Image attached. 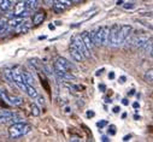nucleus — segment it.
<instances>
[{"mask_svg": "<svg viewBox=\"0 0 153 142\" xmlns=\"http://www.w3.org/2000/svg\"><path fill=\"white\" fill-rule=\"evenodd\" d=\"M30 130H31V126L25 122L15 123V124H11V126L9 128V135L11 138H18L23 135H27Z\"/></svg>", "mask_w": 153, "mask_h": 142, "instance_id": "f257e3e1", "label": "nucleus"}, {"mask_svg": "<svg viewBox=\"0 0 153 142\" xmlns=\"http://www.w3.org/2000/svg\"><path fill=\"white\" fill-rule=\"evenodd\" d=\"M118 31L120 24H113L108 29V36H107V45L111 47H118Z\"/></svg>", "mask_w": 153, "mask_h": 142, "instance_id": "f03ea898", "label": "nucleus"}, {"mask_svg": "<svg viewBox=\"0 0 153 142\" xmlns=\"http://www.w3.org/2000/svg\"><path fill=\"white\" fill-rule=\"evenodd\" d=\"M70 42L82 53V55L85 57V59L91 58V52H89V51L87 50V47L85 46V44H83V41H82V38H81V35H74V36L71 38V41H70Z\"/></svg>", "mask_w": 153, "mask_h": 142, "instance_id": "7ed1b4c3", "label": "nucleus"}, {"mask_svg": "<svg viewBox=\"0 0 153 142\" xmlns=\"http://www.w3.org/2000/svg\"><path fill=\"white\" fill-rule=\"evenodd\" d=\"M133 27L129 24H123L120 25V31H118V45H123L124 41L130 36L131 33H133Z\"/></svg>", "mask_w": 153, "mask_h": 142, "instance_id": "20e7f679", "label": "nucleus"}, {"mask_svg": "<svg viewBox=\"0 0 153 142\" xmlns=\"http://www.w3.org/2000/svg\"><path fill=\"white\" fill-rule=\"evenodd\" d=\"M12 81H13V84H15L16 87H18L21 90L25 92L27 83L24 82V80H23L21 72H17V71H12Z\"/></svg>", "mask_w": 153, "mask_h": 142, "instance_id": "39448f33", "label": "nucleus"}, {"mask_svg": "<svg viewBox=\"0 0 153 142\" xmlns=\"http://www.w3.org/2000/svg\"><path fill=\"white\" fill-rule=\"evenodd\" d=\"M151 38H148L147 35H143V34H139V36H136L134 40H133V44L139 48V50H143V47L146 46V44L148 42Z\"/></svg>", "mask_w": 153, "mask_h": 142, "instance_id": "423d86ee", "label": "nucleus"}, {"mask_svg": "<svg viewBox=\"0 0 153 142\" xmlns=\"http://www.w3.org/2000/svg\"><path fill=\"white\" fill-rule=\"evenodd\" d=\"M31 21H29V19H25V18H23L22 19V22L15 28V30H16V33H23V34H25V33H28L29 30H30V28H31Z\"/></svg>", "mask_w": 153, "mask_h": 142, "instance_id": "0eeeda50", "label": "nucleus"}, {"mask_svg": "<svg viewBox=\"0 0 153 142\" xmlns=\"http://www.w3.org/2000/svg\"><path fill=\"white\" fill-rule=\"evenodd\" d=\"M54 74L62 81H71V80H75V76L70 72V71H64V70H57V69H54Z\"/></svg>", "mask_w": 153, "mask_h": 142, "instance_id": "6e6552de", "label": "nucleus"}, {"mask_svg": "<svg viewBox=\"0 0 153 142\" xmlns=\"http://www.w3.org/2000/svg\"><path fill=\"white\" fill-rule=\"evenodd\" d=\"M81 38H82V41H83L85 46L87 47V50H88L89 52H92V50H93V47H94V44H93V40H92V38H91L89 33H88V31H83V33L81 34Z\"/></svg>", "mask_w": 153, "mask_h": 142, "instance_id": "1a4fd4ad", "label": "nucleus"}, {"mask_svg": "<svg viewBox=\"0 0 153 142\" xmlns=\"http://www.w3.org/2000/svg\"><path fill=\"white\" fill-rule=\"evenodd\" d=\"M70 55L75 61H83L85 60V57L82 55V53L76 48L72 44H70Z\"/></svg>", "mask_w": 153, "mask_h": 142, "instance_id": "9d476101", "label": "nucleus"}, {"mask_svg": "<svg viewBox=\"0 0 153 142\" xmlns=\"http://www.w3.org/2000/svg\"><path fill=\"white\" fill-rule=\"evenodd\" d=\"M46 17V13L44 11H40V12H36L34 16H33V19H31V23L34 25H39L40 23H42V21L45 19Z\"/></svg>", "mask_w": 153, "mask_h": 142, "instance_id": "9b49d317", "label": "nucleus"}, {"mask_svg": "<svg viewBox=\"0 0 153 142\" xmlns=\"http://www.w3.org/2000/svg\"><path fill=\"white\" fill-rule=\"evenodd\" d=\"M13 115H15V113L11 112V111H7V110H0V123H3V124L7 123L9 119H10Z\"/></svg>", "mask_w": 153, "mask_h": 142, "instance_id": "f8f14e48", "label": "nucleus"}, {"mask_svg": "<svg viewBox=\"0 0 153 142\" xmlns=\"http://www.w3.org/2000/svg\"><path fill=\"white\" fill-rule=\"evenodd\" d=\"M25 10H28L25 1H23V0H19V1L16 4V6H15V10H13V16H18L21 12H23V11H25Z\"/></svg>", "mask_w": 153, "mask_h": 142, "instance_id": "ddd939ff", "label": "nucleus"}, {"mask_svg": "<svg viewBox=\"0 0 153 142\" xmlns=\"http://www.w3.org/2000/svg\"><path fill=\"white\" fill-rule=\"evenodd\" d=\"M25 93L28 94V96L30 98V99H36L37 98V95H39V92L36 90V88L34 87V86H30V84H27V88H25Z\"/></svg>", "mask_w": 153, "mask_h": 142, "instance_id": "4468645a", "label": "nucleus"}, {"mask_svg": "<svg viewBox=\"0 0 153 142\" xmlns=\"http://www.w3.org/2000/svg\"><path fill=\"white\" fill-rule=\"evenodd\" d=\"M57 63H58L60 66H63V69H64L65 71H70V70L74 67L70 61H68L65 58H62V57H59V58L57 59Z\"/></svg>", "mask_w": 153, "mask_h": 142, "instance_id": "2eb2a0df", "label": "nucleus"}, {"mask_svg": "<svg viewBox=\"0 0 153 142\" xmlns=\"http://www.w3.org/2000/svg\"><path fill=\"white\" fill-rule=\"evenodd\" d=\"M108 25H104L101 27V46L107 45V36H108Z\"/></svg>", "mask_w": 153, "mask_h": 142, "instance_id": "dca6fc26", "label": "nucleus"}, {"mask_svg": "<svg viewBox=\"0 0 153 142\" xmlns=\"http://www.w3.org/2000/svg\"><path fill=\"white\" fill-rule=\"evenodd\" d=\"M52 6H53V10H54L56 12H59V13H62L63 11L66 10V6H65L64 4H62L60 1H58V0H56V1L52 4Z\"/></svg>", "mask_w": 153, "mask_h": 142, "instance_id": "f3484780", "label": "nucleus"}, {"mask_svg": "<svg viewBox=\"0 0 153 142\" xmlns=\"http://www.w3.org/2000/svg\"><path fill=\"white\" fill-rule=\"evenodd\" d=\"M22 19H23V18L15 16L13 18L9 19V22H7V27H9V28H16V27H17V25H18V24L22 22Z\"/></svg>", "mask_w": 153, "mask_h": 142, "instance_id": "a211bd4d", "label": "nucleus"}, {"mask_svg": "<svg viewBox=\"0 0 153 142\" xmlns=\"http://www.w3.org/2000/svg\"><path fill=\"white\" fill-rule=\"evenodd\" d=\"M21 74H22V77H23V80H24V82L27 84L34 86V78H33V76L29 72H27V71H23V72H21Z\"/></svg>", "mask_w": 153, "mask_h": 142, "instance_id": "6ab92c4d", "label": "nucleus"}, {"mask_svg": "<svg viewBox=\"0 0 153 142\" xmlns=\"http://www.w3.org/2000/svg\"><path fill=\"white\" fill-rule=\"evenodd\" d=\"M12 7V4L10 0H0V10L1 11H9Z\"/></svg>", "mask_w": 153, "mask_h": 142, "instance_id": "aec40b11", "label": "nucleus"}, {"mask_svg": "<svg viewBox=\"0 0 153 142\" xmlns=\"http://www.w3.org/2000/svg\"><path fill=\"white\" fill-rule=\"evenodd\" d=\"M9 99H10V105H12V106H19L23 104V98H21V96H10L9 95Z\"/></svg>", "mask_w": 153, "mask_h": 142, "instance_id": "412c9836", "label": "nucleus"}, {"mask_svg": "<svg viewBox=\"0 0 153 142\" xmlns=\"http://www.w3.org/2000/svg\"><path fill=\"white\" fill-rule=\"evenodd\" d=\"M25 4H27V7L28 10H35L37 9V6H39V0H24Z\"/></svg>", "mask_w": 153, "mask_h": 142, "instance_id": "4be33fe9", "label": "nucleus"}, {"mask_svg": "<svg viewBox=\"0 0 153 142\" xmlns=\"http://www.w3.org/2000/svg\"><path fill=\"white\" fill-rule=\"evenodd\" d=\"M30 110H31V115H33V116H35V117L40 116V113H41V111H40V109H39V106L35 105V104H31Z\"/></svg>", "mask_w": 153, "mask_h": 142, "instance_id": "5701e85b", "label": "nucleus"}, {"mask_svg": "<svg viewBox=\"0 0 153 142\" xmlns=\"http://www.w3.org/2000/svg\"><path fill=\"white\" fill-rule=\"evenodd\" d=\"M21 122H24V121H23V118H22V117H19V116H17V115H13V116L9 119V122H7V123L11 125V124H15V123H21Z\"/></svg>", "mask_w": 153, "mask_h": 142, "instance_id": "b1692460", "label": "nucleus"}, {"mask_svg": "<svg viewBox=\"0 0 153 142\" xmlns=\"http://www.w3.org/2000/svg\"><path fill=\"white\" fill-rule=\"evenodd\" d=\"M143 78H145L146 82L152 83V81H153V72H152V69H149V70L146 71V74H145V76H143Z\"/></svg>", "mask_w": 153, "mask_h": 142, "instance_id": "393cba45", "label": "nucleus"}, {"mask_svg": "<svg viewBox=\"0 0 153 142\" xmlns=\"http://www.w3.org/2000/svg\"><path fill=\"white\" fill-rule=\"evenodd\" d=\"M4 77H5V80L7 82L13 83V81H12V71L11 70H4Z\"/></svg>", "mask_w": 153, "mask_h": 142, "instance_id": "a878e982", "label": "nucleus"}, {"mask_svg": "<svg viewBox=\"0 0 153 142\" xmlns=\"http://www.w3.org/2000/svg\"><path fill=\"white\" fill-rule=\"evenodd\" d=\"M106 125H107V122H106V121H100V122L97 123V126H98L99 129H102V128H105Z\"/></svg>", "mask_w": 153, "mask_h": 142, "instance_id": "bb28decb", "label": "nucleus"}, {"mask_svg": "<svg viewBox=\"0 0 153 142\" xmlns=\"http://www.w3.org/2000/svg\"><path fill=\"white\" fill-rule=\"evenodd\" d=\"M123 7H124L126 10H133V9L135 7V5H134L133 3H127V4L123 5Z\"/></svg>", "mask_w": 153, "mask_h": 142, "instance_id": "cd10ccee", "label": "nucleus"}, {"mask_svg": "<svg viewBox=\"0 0 153 142\" xmlns=\"http://www.w3.org/2000/svg\"><path fill=\"white\" fill-rule=\"evenodd\" d=\"M37 104L39 105H45V98L44 96H40V95H37Z\"/></svg>", "mask_w": 153, "mask_h": 142, "instance_id": "c85d7f7f", "label": "nucleus"}, {"mask_svg": "<svg viewBox=\"0 0 153 142\" xmlns=\"http://www.w3.org/2000/svg\"><path fill=\"white\" fill-rule=\"evenodd\" d=\"M108 134H110V135H114V134H116V126H114V125H110V128H108Z\"/></svg>", "mask_w": 153, "mask_h": 142, "instance_id": "c756f323", "label": "nucleus"}, {"mask_svg": "<svg viewBox=\"0 0 153 142\" xmlns=\"http://www.w3.org/2000/svg\"><path fill=\"white\" fill-rule=\"evenodd\" d=\"M58 1H60L62 4H64V5L66 6V7H68V6H71V5H72V3L70 1V0H58Z\"/></svg>", "mask_w": 153, "mask_h": 142, "instance_id": "7c9ffc66", "label": "nucleus"}, {"mask_svg": "<svg viewBox=\"0 0 153 142\" xmlns=\"http://www.w3.org/2000/svg\"><path fill=\"white\" fill-rule=\"evenodd\" d=\"M99 90H100V92H105V90H106V86H105L104 83H100V84H99Z\"/></svg>", "mask_w": 153, "mask_h": 142, "instance_id": "2f4dec72", "label": "nucleus"}, {"mask_svg": "<svg viewBox=\"0 0 153 142\" xmlns=\"http://www.w3.org/2000/svg\"><path fill=\"white\" fill-rule=\"evenodd\" d=\"M86 115H87V117H88V118H92V117H94V115H95V113H94L93 111H87V113H86Z\"/></svg>", "mask_w": 153, "mask_h": 142, "instance_id": "473e14b6", "label": "nucleus"}, {"mask_svg": "<svg viewBox=\"0 0 153 142\" xmlns=\"http://www.w3.org/2000/svg\"><path fill=\"white\" fill-rule=\"evenodd\" d=\"M126 81H127V77L126 76H121L120 77V83H126Z\"/></svg>", "mask_w": 153, "mask_h": 142, "instance_id": "72a5a7b5", "label": "nucleus"}, {"mask_svg": "<svg viewBox=\"0 0 153 142\" xmlns=\"http://www.w3.org/2000/svg\"><path fill=\"white\" fill-rule=\"evenodd\" d=\"M133 107H134V109H135V110H137V109H139V107H140V104H139V102H137V101H135V102H134V104H133Z\"/></svg>", "mask_w": 153, "mask_h": 142, "instance_id": "f704fd0d", "label": "nucleus"}, {"mask_svg": "<svg viewBox=\"0 0 153 142\" xmlns=\"http://www.w3.org/2000/svg\"><path fill=\"white\" fill-rule=\"evenodd\" d=\"M108 78H110V80H113V78H114V72H113V71H110V74H108Z\"/></svg>", "mask_w": 153, "mask_h": 142, "instance_id": "c9c22d12", "label": "nucleus"}, {"mask_svg": "<svg viewBox=\"0 0 153 142\" xmlns=\"http://www.w3.org/2000/svg\"><path fill=\"white\" fill-rule=\"evenodd\" d=\"M101 141H104V142H108L110 138H108L107 136H101Z\"/></svg>", "mask_w": 153, "mask_h": 142, "instance_id": "e433bc0d", "label": "nucleus"}, {"mask_svg": "<svg viewBox=\"0 0 153 142\" xmlns=\"http://www.w3.org/2000/svg\"><path fill=\"white\" fill-rule=\"evenodd\" d=\"M102 72H104V69H99V70L97 71V74H95V75H97V76H99V75H101Z\"/></svg>", "mask_w": 153, "mask_h": 142, "instance_id": "4c0bfd02", "label": "nucleus"}, {"mask_svg": "<svg viewBox=\"0 0 153 142\" xmlns=\"http://www.w3.org/2000/svg\"><path fill=\"white\" fill-rule=\"evenodd\" d=\"M130 138H131V136H130V135H126V136L123 137V141H129Z\"/></svg>", "mask_w": 153, "mask_h": 142, "instance_id": "58836bf2", "label": "nucleus"}, {"mask_svg": "<svg viewBox=\"0 0 153 142\" xmlns=\"http://www.w3.org/2000/svg\"><path fill=\"white\" fill-rule=\"evenodd\" d=\"M120 110H121V109L118 107V106H116V107H113V112H114V113H118V112H120Z\"/></svg>", "mask_w": 153, "mask_h": 142, "instance_id": "ea45409f", "label": "nucleus"}, {"mask_svg": "<svg viewBox=\"0 0 153 142\" xmlns=\"http://www.w3.org/2000/svg\"><path fill=\"white\" fill-rule=\"evenodd\" d=\"M122 104H123V105H126V106H127V105H128V104H129V101H128V99H123V100H122Z\"/></svg>", "mask_w": 153, "mask_h": 142, "instance_id": "a19ab883", "label": "nucleus"}, {"mask_svg": "<svg viewBox=\"0 0 153 142\" xmlns=\"http://www.w3.org/2000/svg\"><path fill=\"white\" fill-rule=\"evenodd\" d=\"M105 102H107V104H111V102H112V100H111L110 98H105Z\"/></svg>", "mask_w": 153, "mask_h": 142, "instance_id": "79ce46f5", "label": "nucleus"}, {"mask_svg": "<svg viewBox=\"0 0 153 142\" xmlns=\"http://www.w3.org/2000/svg\"><path fill=\"white\" fill-rule=\"evenodd\" d=\"M70 140H71V141H80V138H79V137H71Z\"/></svg>", "mask_w": 153, "mask_h": 142, "instance_id": "37998d69", "label": "nucleus"}, {"mask_svg": "<svg viewBox=\"0 0 153 142\" xmlns=\"http://www.w3.org/2000/svg\"><path fill=\"white\" fill-rule=\"evenodd\" d=\"M70 1L74 4V3H80V1H82V0H70Z\"/></svg>", "mask_w": 153, "mask_h": 142, "instance_id": "c03bdc74", "label": "nucleus"}, {"mask_svg": "<svg viewBox=\"0 0 153 142\" xmlns=\"http://www.w3.org/2000/svg\"><path fill=\"white\" fill-rule=\"evenodd\" d=\"M62 21H56V25H62Z\"/></svg>", "mask_w": 153, "mask_h": 142, "instance_id": "a18cd8bd", "label": "nucleus"}, {"mask_svg": "<svg viewBox=\"0 0 153 142\" xmlns=\"http://www.w3.org/2000/svg\"><path fill=\"white\" fill-rule=\"evenodd\" d=\"M48 28H50L51 30H53V29L56 28V25H53V24H50V25H48Z\"/></svg>", "mask_w": 153, "mask_h": 142, "instance_id": "49530a36", "label": "nucleus"}, {"mask_svg": "<svg viewBox=\"0 0 153 142\" xmlns=\"http://www.w3.org/2000/svg\"><path fill=\"white\" fill-rule=\"evenodd\" d=\"M134 119H135V121H139V119H140V116L135 115V116H134Z\"/></svg>", "mask_w": 153, "mask_h": 142, "instance_id": "de8ad7c7", "label": "nucleus"}, {"mask_svg": "<svg viewBox=\"0 0 153 142\" xmlns=\"http://www.w3.org/2000/svg\"><path fill=\"white\" fill-rule=\"evenodd\" d=\"M117 4H118V5H122V4H123V0H118Z\"/></svg>", "mask_w": 153, "mask_h": 142, "instance_id": "09e8293b", "label": "nucleus"}, {"mask_svg": "<svg viewBox=\"0 0 153 142\" xmlns=\"http://www.w3.org/2000/svg\"><path fill=\"white\" fill-rule=\"evenodd\" d=\"M129 94H130V95H133V94H135V90H134V89H131V90H130V93H129Z\"/></svg>", "mask_w": 153, "mask_h": 142, "instance_id": "8fccbe9b", "label": "nucleus"}, {"mask_svg": "<svg viewBox=\"0 0 153 142\" xmlns=\"http://www.w3.org/2000/svg\"><path fill=\"white\" fill-rule=\"evenodd\" d=\"M44 39H46V36H40L39 38V40H44Z\"/></svg>", "mask_w": 153, "mask_h": 142, "instance_id": "3c124183", "label": "nucleus"}]
</instances>
